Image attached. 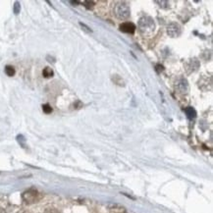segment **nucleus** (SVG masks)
Listing matches in <instances>:
<instances>
[{
	"instance_id": "nucleus-18",
	"label": "nucleus",
	"mask_w": 213,
	"mask_h": 213,
	"mask_svg": "<svg viewBox=\"0 0 213 213\" xmlns=\"http://www.w3.org/2000/svg\"><path fill=\"white\" fill-rule=\"evenodd\" d=\"M71 3H72V4H79L78 1H71Z\"/></svg>"
},
{
	"instance_id": "nucleus-12",
	"label": "nucleus",
	"mask_w": 213,
	"mask_h": 213,
	"mask_svg": "<svg viewBox=\"0 0 213 213\" xmlns=\"http://www.w3.org/2000/svg\"><path fill=\"white\" fill-rule=\"evenodd\" d=\"M155 3H157V4H159V6H160L161 8H168L169 7V2L168 1H154Z\"/></svg>"
},
{
	"instance_id": "nucleus-10",
	"label": "nucleus",
	"mask_w": 213,
	"mask_h": 213,
	"mask_svg": "<svg viewBox=\"0 0 213 213\" xmlns=\"http://www.w3.org/2000/svg\"><path fill=\"white\" fill-rule=\"evenodd\" d=\"M17 140H18V143H19L21 145H22V147H26V140H25V137L22 136V135H19L17 137Z\"/></svg>"
},
{
	"instance_id": "nucleus-8",
	"label": "nucleus",
	"mask_w": 213,
	"mask_h": 213,
	"mask_svg": "<svg viewBox=\"0 0 213 213\" xmlns=\"http://www.w3.org/2000/svg\"><path fill=\"white\" fill-rule=\"evenodd\" d=\"M42 75H43V77L44 78H50L52 77L53 75H54V72H53V70L49 67H46V68H44L43 71H42Z\"/></svg>"
},
{
	"instance_id": "nucleus-15",
	"label": "nucleus",
	"mask_w": 213,
	"mask_h": 213,
	"mask_svg": "<svg viewBox=\"0 0 213 213\" xmlns=\"http://www.w3.org/2000/svg\"><path fill=\"white\" fill-rule=\"evenodd\" d=\"M83 4H85V6L87 8V9H91L94 7V2H91V1H86V2H83Z\"/></svg>"
},
{
	"instance_id": "nucleus-16",
	"label": "nucleus",
	"mask_w": 213,
	"mask_h": 213,
	"mask_svg": "<svg viewBox=\"0 0 213 213\" xmlns=\"http://www.w3.org/2000/svg\"><path fill=\"white\" fill-rule=\"evenodd\" d=\"M45 213H58V212H57V210L54 209V208H47L45 210Z\"/></svg>"
},
{
	"instance_id": "nucleus-13",
	"label": "nucleus",
	"mask_w": 213,
	"mask_h": 213,
	"mask_svg": "<svg viewBox=\"0 0 213 213\" xmlns=\"http://www.w3.org/2000/svg\"><path fill=\"white\" fill-rule=\"evenodd\" d=\"M20 10H21V5H20V2H15L14 4V13L17 15L20 13Z\"/></svg>"
},
{
	"instance_id": "nucleus-3",
	"label": "nucleus",
	"mask_w": 213,
	"mask_h": 213,
	"mask_svg": "<svg viewBox=\"0 0 213 213\" xmlns=\"http://www.w3.org/2000/svg\"><path fill=\"white\" fill-rule=\"evenodd\" d=\"M39 198V193L35 190H29L23 193V199L27 203H34Z\"/></svg>"
},
{
	"instance_id": "nucleus-14",
	"label": "nucleus",
	"mask_w": 213,
	"mask_h": 213,
	"mask_svg": "<svg viewBox=\"0 0 213 213\" xmlns=\"http://www.w3.org/2000/svg\"><path fill=\"white\" fill-rule=\"evenodd\" d=\"M80 26H81L82 28L83 29V30H86V32H87V33H91L92 32V30H91V28H88V27L87 25H85L83 23H80Z\"/></svg>"
},
{
	"instance_id": "nucleus-11",
	"label": "nucleus",
	"mask_w": 213,
	"mask_h": 213,
	"mask_svg": "<svg viewBox=\"0 0 213 213\" xmlns=\"http://www.w3.org/2000/svg\"><path fill=\"white\" fill-rule=\"evenodd\" d=\"M42 110H43V112L44 113H46V114H49L52 112V108H51V106L49 104H44L42 105Z\"/></svg>"
},
{
	"instance_id": "nucleus-6",
	"label": "nucleus",
	"mask_w": 213,
	"mask_h": 213,
	"mask_svg": "<svg viewBox=\"0 0 213 213\" xmlns=\"http://www.w3.org/2000/svg\"><path fill=\"white\" fill-rule=\"evenodd\" d=\"M120 30H121L123 33H126V34H134L136 30V26L133 23L126 22V23H123L120 26Z\"/></svg>"
},
{
	"instance_id": "nucleus-9",
	"label": "nucleus",
	"mask_w": 213,
	"mask_h": 213,
	"mask_svg": "<svg viewBox=\"0 0 213 213\" xmlns=\"http://www.w3.org/2000/svg\"><path fill=\"white\" fill-rule=\"evenodd\" d=\"M5 73H6L7 76L13 77L16 73V70H15L14 67H13V66H6V67H5Z\"/></svg>"
},
{
	"instance_id": "nucleus-5",
	"label": "nucleus",
	"mask_w": 213,
	"mask_h": 213,
	"mask_svg": "<svg viewBox=\"0 0 213 213\" xmlns=\"http://www.w3.org/2000/svg\"><path fill=\"white\" fill-rule=\"evenodd\" d=\"M176 88L180 94H187L189 91V85L186 79H180L178 82L176 83Z\"/></svg>"
},
{
	"instance_id": "nucleus-1",
	"label": "nucleus",
	"mask_w": 213,
	"mask_h": 213,
	"mask_svg": "<svg viewBox=\"0 0 213 213\" xmlns=\"http://www.w3.org/2000/svg\"><path fill=\"white\" fill-rule=\"evenodd\" d=\"M139 29L144 34H150L153 33L155 29V24L152 18L148 16H144L140 18L139 21Z\"/></svg>"
},
{
	"instance_id": "nucleus-17",
	"label": "nucleus",
	"mask_w": 213,
	"mask_h": 213,
	"mask_svg": "<svg viewBox=\"0 0 213 213\" xmlns=\"http://www.w3.org/2000/svg\"><path fill=\"white\" fill-rule=\"evenodd\" d=\"M156 71H157L158 73L162 72V71H163V66H161V65H156Z\"/></svg>"
},
{
	"instance_id": "nucleus-2",
	"label": "nucleus",
	"mask_w": 213,
	"mask_h": 213,
	"mask_svg": "<svg viewBox=\"0 0 213 213\" xmlns=\"http://www.w3.org/2000/svg\"><path fill=\"white\" fill-rule=\"evenodd\" d=\"M114 14L118 19L125 20L130 16V7L126 2H117L114 5Z\"/></svg>"
},
{
	"instance_id": "nucleus-7",
	"label": "nucleus",
	"mask_w": 213,
	"mask_h": 213,
	"mask_svg": "<svg viewBox=\"0 0 213 213\" xmlns=\"http://www.w3.org/2000/svg\"><path fill=\"white\" fill-rule=\"evenodd\" d=\"M185 113L187 114V116L189 119H193L197 116V112L193 107H187L185 108Z\"/></svg>"
},
{
	"instance_id": "nucleus-4",
	"label": "nucleus",
	"mask_w": 213,
	"mask_h": 213,
	"mask_svg": "<svg viewBox=\"0 0 213 213\" xmlns=\"http://www.w3.org/2000/svg\"><path fill=\"white\" fill-rule=\"evenodd\" d=\"M181 27L176 24V23H171L167 27V34L170 35L171 37H177L181 34Z\"/></svg>"
}]
</instances>
